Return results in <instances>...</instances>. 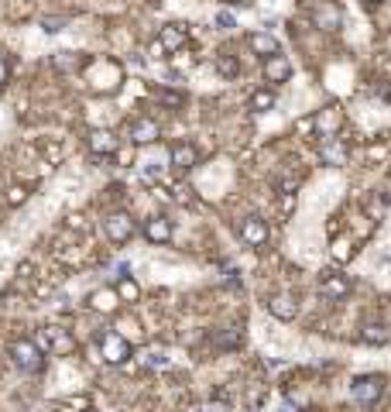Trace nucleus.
<instances>
[{
    "mask_svg": "<svg viewBox=\"0 0 391 412\" xmlns=\"http://www.w3.org/2000/svg\"><path fill=\"white\" fill-rule=\"evenodd\" d=\"M10 361H14L21 371H28V374L41 371V365H45L41 347L35 344V340H28V337H21V340H14V344H10Z\"/></svg>",
    "mask_w": 391,
    "mask_h": 412,
    "instance_id": "f257e3e1",
    "label": "nucleus"
},
{
    "mask_svg": "<svg viewBox=\"0 0 391 412\" xmlns=\"http://www.w3.org/2000/svg\"><path fill=\"white\" fill-rule=\"evenodd\" d=\"M385 395V378L381 374H360L351 381V399L360 406H374Z\"/></svg>",
    "mask_w": 391,
    "mask_h": 412,
    "instance_id": "f03ea898",
    "label": "nucleus"
},
{
    "mask_svg": "<svg viewBox=\"0 0 391 412\" xmlns=\"http://www.w3.org/2000/svg\"><path fill=\"white\" fill-rule=\"evenodd\" d=\"M100 358H103L107 365H124V361L131 358V344L120 337L117 330H103V333H100Z\"/></svg>",
    "mask_w": 391,
    "mask_h": 412,
    "instance_id": "7ed1b4c3",
    "label": "nucleus"
},
{
    "mask_svg": "<svg viewBox=\"0 0 391 412\" xmlns=\"http://www.w3.org/2000/svg\"><path fill=\"white\" fill-rule=\"evenodd\" d=\"M103 230H107V237H110L114 244H127L138 227H134V220H131L127 213H110V216L103 220Z\"/></svg>",
    "mask_w": 391,
    "mask_h": 412,
    "instance_id": "20e7f679",
    "label": "nucleus"
},
{
    "mask_svg": "<svg viewBox=\"0 0 391 412\" xmlns=\"http://www.w3.org/2000/svg\"><path fill=\"white\" fill-rule=\"evenodd\" d=\"M319 292L323 295H330V299H344V295H351V279L344 275V272H323L319 275Z\"/></svg>",
    "mask_w": 391,
    "mask_h": 412,
    "instance_id": "39448f33",
    "label": "nucleus"
},
{
    "mask_svg": "<svg viewBox=\"0 0 391 412\" xmlns=\"http://www.w3.org/2000/svg\"><path fill=\"white\" fill-rule=\"evenodd\" d=\"M240 241L251 247H261L268 241V223H265L261 216H244V220H240Z\"/></svg>",
    "mask_w": 391,
    "mask_h": 412,
    "instance_id": "423d86ee",
    "label": "nucleus"
},
{
    "mask_svg": "<svg viewBox=\"0 0 391 412\" xmlns=\"http://www.w3.org/2000/svg\"><path fill=\"white\" fill-rule=\"evenodd\" d=\"M288 76H292V62H288L285 55H278V52H274V55H268V59H265V80H268V82H285Z\"/></svg>",
    "mask_w": 391,
    "mask_h": 412,
    "instance_id": "0eeeda50",
    "label": "nucleus"
},
{
    "mask_svg": "<svg viewBox=\"0 0 391 412\" xmlns=\"http://www.w3.org/2000/svg\"><path fill=\"white\" fill-rule=\"evenodd\" d=\"M313 21H316V28H323V31H337L340 21H344V14H340L337 3H323V7L313 10Z\"/></svg>",
    "mask_w": 391,
    "mask_h": 412,
    "instance_id": "6e6552de",
    "label": "nucleus"
},
{
    "mask_svg": "<svg viewBox=\"0 0 391 412\" xmlns=\"http://www.w3.org/2000/svg\"><path fill=\"white\" fill-rule=\"evenodd\" d=\"M86 145H89L93 155H114L117 152V134H110V131H89Z\"/></svg>",
    "mask_w": 391,
    "mask_h": 412,
    "instance_id": "1a4fd4ad",
    "label": "nucleus"
},
{
    "mask_svg": "<svg viewBox=\"0 0 391 412\" xmlns=\"http://www.w3.org/2000/svg\"><path fill=\"white\" fill-rule=\"evenodd\" d=\"M145 237H148L152 244H168V241H172V223H168L165 216H152V220L145 223Z\"/></svg>",
    "mask_w": 391,
    "mask_h": 412,
    "instance_id": "9d476101",
    "label": "nucleus"
},
{
    "mask_svg": "<svg viewBox=\"0 0 391 412\" xmlns=\"http://www.w3.org/2000/svg\"><path fill=\"white\" fill-rule=\"evenodd\" d=\"M168 159H172V165H175L179 172H189V168L199 162V152H196L189 141H182V145H175V148H172V155H168Z\"/></svg>",
    "mask_w": 391,
    "mask_h": 412,
    "instance_id": "9b49d317",
    "label": "nucleus"
},
{
    "mask_svg": "<svg viewBox=\"0 0 391 412\" xmlns=\"http://www.w3.org/2000/svg\"><path fill=\"white\" fill-rule=\"evenodd\" d=\"M131 141H134V145H152V141H158V124L148 121V117L134 121V127H131Z\"/></svg>",
    "mask_w": 391,
    "mask_h": 412,
    "instance_id": "f8f14e48",
    "label": "nucleus"
},
{
    "mask_svg": "<svg viewBox=\"0 0 391 412\" xmlns=\"http://www.w3.org/2000/svg\"><path fill=\"white\" fill-rule=\"evenodd\" d=\"M268 309H272V316H278V320H295V313H299V306L292 302V295H272L268 299Z\"/></svg>",
    "mask_w": 391,
    "mask_h": 412,
    "instance_id": "ddd939ff",
    "label": "nucleus"
},
{
    "mask_svg": "<svg viewBox=\"0 0 391 412\" xmlns=\"http://www.w3.org/2000/svg\"><path fill=\"white\" fill-rule=\"evenodd\" d=\"M89 302H93L100 313H110V309H117V306H120L117 288H110V286H107V288H96V292L89 295Z\"/></svg>",
    "mask_w": 391,
    "mask_h": 412,
    "instance_id": "4468645a",
    "label": "nucleus"
},
{
    "mask_svg": "<svg viewBox=\"0 0 391 412\" xmlns=\"http://www.w3.org/2000/svg\"><path fill=\"white\" fill-rule=\"evenodd\" d=\"M360 337H364V344L381 347V344H388L391 340V330L385 327V323H364V327H360Z\"/></svg>",
    "mask_w": 391,
    "mask_h": 412,
    "instance_id": "2eb2a0df",
    "label": "nucleus"
},
{
    "mask_svg": "<svg viewBox=\"0 0 391 412\" xmlns=\"http://www.w3.org/2000/svg\"><path fill=\"white\" fill-rule=\"evenodd\" d=\"M158 45H161V48H168V52H179V48L186 45V28H179V24H175V28H165Z\"/></svg>",
    "mask_w": 391,
    "mask_h": 412,
    "instance_id": "dca6fc26",
    "label": "nucleus"
},
{
    "mask_svg": "<svg viewBox=\"0 0 391 412\" xmlns=\"http://www.w3.org/2000/svg\"><path fill=\"white\" fill-rule=\"evenodd\" d=\"M319 155H323V162L326 165H344L347 162V148L337 145V141H326V145L319 148Z\"/></svg>",
    "mask_w": 391,
    "mask_h": 412,
    "instance_id": "f3484780",
    "label": "nucleus"
},
{
    "mask_svg": "<svg viewBox=\"0 0 391 412\" xmlns=\"http://www.w3.org/2000/svg\"><path fill=\"white\" fill-rule=\"evenodd\" d=\"M141 365H148V368H168L172 358L161 347H148V351H141Z\"/></svg>",
    "mask_w": 391,
    "mask_h": 412,
    "instance_id": "a211bd4d",
    "label": "nucleus"
},
{
    "mask_svg": "<svg viewBox=\"0 0 391 412\" xmlns=\"http://www.w3.org/2000/svg\"><path fill=\"white\" fill-rule=\"evenodd\" d=\"M251 48H254V52H261V55L268 59V55H274V52H278V41H274L272 35H251Z\"/></svg>",
    "mask_w": 391,
    "mask_h": 412,
    "instance_id": "6ab92c4d",
    "label": "nucleus"
},
{
    "mask_svg": "<svg viewBox=\"0 0 391 412\" xmlns=\"http://www.w3.org/2000/svg\"><path fill=\"white\" fill-rule=\"evenodd\" d=\"M117 299L120 302H134L138 299V286H134V279H117Z\"/></svg>",
    "mask_w": 391,
    "mask_h": 412,
    "instance_id": "aec40b11",
    "label": "nucleus"
},
{
    "mask_svg": "<svg viewBox=\"0 0 391 412\" xmlns=\"http://www.w3.org/2000/svg\"><path fill=\"white\" fill-rule=\"evenodd\" d=\"M251 107H254V110H272V107H274V96L268 93V89H258V93L251 96Z\"/></svg>",
    "mask_w": 391,
    "mask_h": 412,
    "instance_id": "412c9836",
    "label": "nucleus"
},
{
    "mask_svg": "<svg viewBox=\"0 0 391 412\" xmlns=\"http://www.w3.org/2000/svg\"><path fill=\"white\" fill-rule=\"evenodd\" d=\"M216 28H220V31H234L237 17L230 14V10H220V14H216Z\"/></svg>",
    "mask_w": 391,
    "mask_h": 412,
    "instance_id": "4be33fe9",
    "label": "nucleus"
},
{
    "mask_svg": "<svg viewBox=\"0 0 391 412\" xmlns=\"http://www.w3.org/2000/svg\"><path fill=\"white\" fill-rule=\"evenodd\" d=\"M333 124H340V114H323L319 121H313V127H323V131H330Z\"/></svg>",
    "mask_w": 391,
    "mask_h": 412,
    "instance_id": "5701e85b",
    "label": "nucleus"
},
{
    "mask_svg": "<svg viewBox=\"0 0 391 412\" xmlns=\"http://www.w3.org/2000/svg\"><path fill=\"white\" fill-rule=\"evenodd\" d=\"M62 28H66V21H55V17L45 21V31H48V35H55V31H62Z\"/></svg>",
    "mask_w": 391,
    "mask_h": 412,
    "instance_id": "b1692460",
    "label": "nucleus"
},
{
    "mask_svg": "<svg viewBox=\"0 0 391 412\" xmlns=\"http://www.w3.org/2000/svg\"><path fill=\"white\" fill-rule=\"evenodd\" d=\"M220 73L234 76V73H237V62H234V59H223V62H220Z\"/></svg>",
    "mask_w": 391,
    "mask_h": 412,
    "instance_id": "393cba45",
    "label": "nucleus"
},
{
    "mask_svg": "<svg viewBox=\"0 0 391 412\" xmlns=\"http://www.w3.org/2000/svg\"><path fill=\"white\" fill-rule=\"evenodd\" d=\"M281 209H285V213H292V209H295V193H285V200H281Z\"/></svg>",
    "mask_w": 391,
    "mask_h": 412,
    "instance_id": "a878e982",
    "label": "nucleus"
},
{
    "mask_svg": "<svg viewBox=\"0 0 391 412\" xmlns=\"http://www.w3.org/2000/svg\"><path fill=\"white\" fill-rule=\"evenodd\" d=\"M24 196H28V193H24L21 186H17V189H10V203H14V206H17V203H24Z\"/></svg>",
    "mask_w": 391,
    "mask_h": 412,
    "instance_id": "bb28decb",
    "label": "nucleus"
},
{
    "mask_svg": "<svg viewBox=\"0 0 391 412\" xmlns=\"http://www.w3.org/2000/svg\"><path fill=\"white\" fill-rule=\"evenodd\" d=\"M3 82H7V62L0 59V86H3Z\"/></svg>",
    "mask_w": 391,
    "mask_h": 412,
    "instance_id": "cd10ccee",
    "label": "nucleus"
},
{
    "mask_svg": "<svg viewBox=\"0 0 391 412\" xmlns=\"http://www.w3.org/2000/svg\"><path fill=\"white\" fill-rule=\"evenodd\" d=\"M367 3H381V0H367Z\"/></svg>",
    "mask_w": 391,
    "mask_h": 412,
    "instance_id": "c85d7f7f",
    "label": "nucleus"
},
{
    "mask_svg": "<svg viewBox=\"0 0 391 412\" xmlns=\"http://www.w3.org/2000/svg\"><path fill=\"white\" fill-rule=\"evenodd\" d=\"M281 412H292V409H281Z\"/></svg>",
    "mask_w": 391,
    "mask_h": 412,
    "instance_id": "c756f323",
    "label": "nucleus"
}]
</instances>
